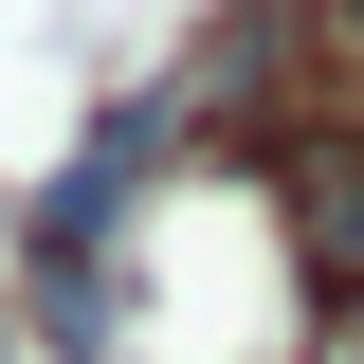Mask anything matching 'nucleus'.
Listing matches in <instances>:
<instances>
[{
	"label": "nucleus",
	"instance_id": "nucleus-1",
	"mask_svg": "<svg viewBox=\"0 0 364 364\" xmlns=\"http://www.w3.org/2000/svg\"><path fill=\"white\" fill-rule=\"evenodd\" d=\"M291 18H310V37H364V0H291Z\"/></svg>",
	"mask_w": 364,
	"mask_h": 364
},
{
	"label": "nucleus",
	"instance_id": "nucleus-2",
	"mask_svg": "<svg viewBox=\"0 0 364 364\" xmlns=\"http://www.w3.org/2000/svg\"><path fill=\"white\" fill-rule=\"evenodd\" d=\"M346 364H364V328H346Z\"/></svg>",
	"mask_w": 364,
	"mask_h": 364
}]
</instances>
